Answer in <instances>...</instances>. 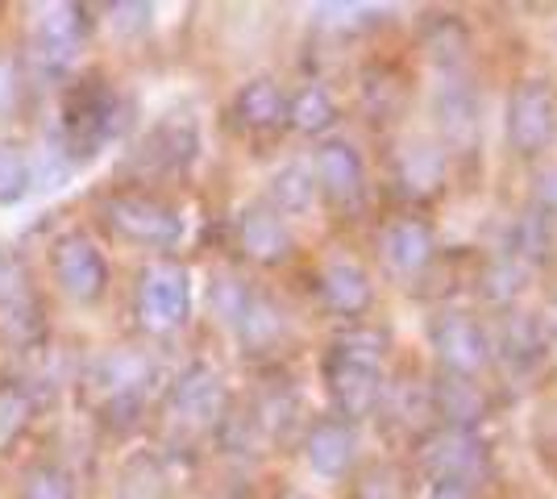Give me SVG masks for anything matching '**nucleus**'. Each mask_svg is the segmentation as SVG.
Instances as JSON below:
<instances>
[{
    "label": "nucleus",
    "mask_w": 557,
    "mask_h": 499,
    "mask_svg": "<svg viewBox=\"0 0 557 499\" xmlns=\"http://www.w3.org/2000/svg\"><path fill=\"white\" fill-rule=\"evenodd\" d=\"M134 117H138V100L121 92L113 75L100 67H79L59 88V113L47 125V134L79 171L113 142H121L134 129Z\"/></svg>",
    "instance_id": "nucleus-1"
},
{
    "label": "nucleus",
    "mask_w": 557,
    "mask_h": 499,
    "mask_svg": "<svg viewBox=\"0 0 557 499\" xmlns=\"http://www.w3.org/2000/svg\"><path fill=\"white\" fill-rule=\"evenodd\" d=\"M25 42L17 50L34 88H63L79 72V54L96 38L100 9L79 0H50L25 9Z\"/></svg>",
    "instance_id": "nucleus-2"
},
{
    "label": "nucleus",
    "mask_w": 557,
    "mask_h": 499,
    "mask_svg": "<svg viewBox=\"0 0 557 499\" xmlns=\"http://www.w3.org/2000/svg\"><path fill=\"white\" fill-rule=\"evenodd\" d=\"M383 350L387 337L374 329H346L333 337L321 375H325L329 400L337 408L342 421H367L371 412L383 408V391H387V375H383Z\"/></svg>",
    "instance_id": "nucleus-3"
},
{
    "label": "nucleus",
    "mask_w": 557,
    "mask_h": 499,
    "mask_svg": "<svg viewBox=\"0 0 557 499\" xmlns=\"http://www.w3.org/2000/svg\"><path fill=\"white\" fill-rule=\"evenodd\" d=\"M96 221L116 241H125L134 250H150L159 259H166L171 250H180V241L187 234L184 213L166 196L125 188V184H113L109 191L96 196Z\"/></svg>",
    "instance_id": "nucleus-4"
},
{
    "label": "nucleus",
    "mask_w": 557,
    "mask_h": 499,
    "mask_svg": "<svg viewBox=\"0 0 557 499\" xmlns=\"http://www.w3.org/2000/svg\"><path fill=\"white\" fill-rule=\"evenodd\" d=\"M47 275L59 300L79 312H92L113 291V259L88 225H63L47 241Z\"/></svg>",
    "instance_id": "nucleus-5"
},
{
    "label": "nucleus",
    "mask_w": 557,
    "mask_h": 499,
    "mask_svg": "<svg viewBox=\"0 0 557 499\" xmlns=\"http://www.w3.org/2000/svg\"><path fill=\"white\" fill-rule=\"evenodd\" d=\"M196 159H200V125H196V117L191 113H166L129 146L121 175H129L125 188L150 191L154 184L187 175Z\"/></svg>",
    "instance_id": "nucleus-6"
},
{
    "label": "nucleus",
    "mask_w": 557,
    "mask_h": 499,
    "mask_svg": "<svg viewBox=\"0 0 557 499\" xmlns=\"http://www.w3.org/2000/svg\"><path fill=\"white\" fill-rule=\"evenodd\" d=\"M230 408V387L221 379V371L209 362H187L163 391V421L171 428V437H180V441L212 437Z\"/></svg>",
    "instance_id": "nucleus-7"
},
{
    "label": "nucleus",
    "mask_w": 557,
    "mask_h": 499,
    "mask_svg": "<svg viewBox=\"0 0 557 499\" xmlns=\"http://www.w3.org/2000/svg\"><path fill=\"white\" fill-rule=\"evenodd\" d=\"M134 321L146 337H171L191 325V271L184 262H141L138 279H134Z\"/></svg>",
    "instance_id": "nucleus-8"
},
{
    "label": "nucleus",
    "mask_w": 557,
    "mask_h": 499,
    "mask_svg": "<svg viewBox=\"0 0 557 499\" xmlns=\"http://www.w3.org/2000/svg\"><path fill=\"white\" fill-rule=\"evenodd\" d=\"M159 383V362L146 354L141 346H113V350H100L88 358L79 387L84 396L96 404H109V400H125V396H146L150 400V387Z\"/></svg>",
    "instance_id": "nucleus-9"
},
{
    "label": "nucleus",
    "mask_w": 557,
    "mask_h": 499,
    "mask_svg": "<svg viewBox=\"0 0 557 499\" xmlns=\"http://www.w3.org/2000/svg\"><path fill=\"white\" fill-rule=\"evenodd\" d=\"M420 466L433 483H462V487H483L491 478V453L479 433L466 428H433L420 441Z\"/></svg>",
    "instance_id": "nucleus-10"
},
{
    "label": "nucleus",
    "mask_w": 557,
    "mask_h": 499,
    "mask_svg": "<svg viewBox=\"0 0 557 499\" xmlns=\"http://www.w3.org/2000/svg\"><path fill=\"white\" fill-rule=\"evenodd\" d=\"M508 142L520 159H536L557 142V92L545 79H524L511 88Z\"/></svg>",
    "instance_id": "nucleus-11"
},
{
    "label": "nucleus",
    "mask_w": 557,
    "mask_h": 499,
    "mask_svg": "<svg viewBox=\"0 0 557 499\" xmlns=\"http://www.w3.org/2000/svg\"><path fill=\"white\" fill-rule=\"evenodd\" d=\"M233 241H237V254L255 266H287L296 259V229L287 216H278L267 200H250L242 204L237 216H233Z\"/></svg>",
    "instance_id": "nucleus-12"
},
{
    "label": "nucleus",
    "mask_w": 557,
    "mask_h": 499,
    "mask_svg": "<svg viewBox=\"0 0 557 499\" xmlns=\"http://www.w3.org/2000/svg\"><path fill=\"white\" fill-rule=\"evenodd\" d=\"M429 346L445 375L474 379L491 366V333L466 312H437L429 321Z\"/></svg>",
    "instance_id": "nucleus-13"
},
{
    "label": "nucleus",
    "mask_w": 557,
    "mask_h": 499,
    "mask_svg": "<svg viewBox=\"0 0 557 499\" xmlns=\"http://www.w3.org/2000/svg\"><path fill=\"white\" fill-rule=\"evenodd\" d=\"M312 175H317V191L325 196L333 209L342 213H358L367 200V163L358 154V146L346 138H329L317 146L312 154Z\"/></svg>",
    "instance_id": "nucleus-14"
},
{
    "label": "nucleus",
    "mask_w": 557,
    "mask_h": 499,
    "mask_svg": "<svg viewBox=\"0 0 557 499\" xmlns=\"http://www.w3.org/2000/svg\"><path fill=\"white\" fill-rule=\"evenodd\" d=\"M230 117L242 134H258L271 138L287 129V88L278 84L275 75H255L246 79L230 100Z\"/></svg>",
    "instance_id": "nucleus-15"
},
{
    "label": "nucleus",
    "mask_w": 557,
    "mask_h": 499,
    "mask_svg": "<svg viewBox=\"0 0 557 499\" xmlns=\"http://www.w3.org/2000/svg\"><path fill=\"white\" fill-rule=\"evenodd\" d=\"M379 254L395 279H417L420 271H429L437 259V241L420 216H395L379 234Z\"/></svg>",
    "instance_id": "nucleus-16"
},
{
    "label": "nucleus",
    "mask_w": 557,
    "mask_h": 499,
    "mask_svg": "<svg viewBox=\"0 0 557 499\" xmlns=\"http://www.w3.org/2000/svg\"><path fill=\"white\" fill-rule=\"evenodd\" d=\"M317 300H321L325 312H333V316L358 321V316H367L374 304L371 275L354 259H325L317 266Z\"/></svg>",
    "instance_id": "nucleus-17"
},
{
    "label": "nucleus",
    "mask_w": 557,
    "mask_h": 499,
    "mask_svg": "<svg viewBox=\"0 0 557 499\" xmlns=\"http://www.w3.org/2000/svg\"><path fill=\"white\" fill-rule=\"evenodd\" d=\"M304 462L321 478H346L358 462V428L342 416H325L304 428Z\"/></svg>",
    "instance_id": "nucleus-18"
},
{
    "label": "nucleus",
    "mask_w": 557,
    "mask_h": 499,
    "mask_svg": "<svg viewBox=\"0 0 557 499\" xmlns=\"http://www.w3.org/2000/svg\"><path fill=\"white\" fill-rule=\"evenodd\" d=\"M479 117H483V104H479V92L466 84L462 75L445 72V79L433 92V121L442 129V138L449 146H474L479 138Z\"/></svg>",
    "instance_id": "nucleus-19"
},
{
    "label": "nucleus",
    "mask_w": 557,
    "mask_h": 499,
    "mask_svg": "<svg viewBox=\"0 0 557 499\" xmlns=\"http://www.w3.org/2000/svg\"><path fill=\"white\" fill-rule=\"evenodd\" d=\"M504 362L511 379H529L549 358V337L536 316H508L499 337H491V362Z\"/></svg>",
    "instance_id": "nucleus-20"
},
{
    "label": "nucleus",
    "mask_w": 557,
    "mask_h": 499,
    "mask_svg": "<svg viewBox=\"0 0 557 499\" xmlns=\"http://www.w3.org/2000/svg\"><path fill=\"white\" fill-rule=\"evenodd\" d=\"M42 416V387L34 379H0V458L22 446Z\"/></svg>",
    "instance_id": "nucleus-21"
},
{
    "label": "nucleus",
    "mask_w": 557,
    "mask_h": 499,
    "mask_svg": "<svg viewBox=\"0 0 557 499\" xmlns=\"http://www.w3.org/2000/svg\"><path fill=\"white\" fill-rule=\"evenodd\" d=\"M395 188L408 200H429L445 188V150L433 142H404L395 154Z\"/></svg>",
    "instance_id": "nucleus-22"
},
{
    "label": "nucleus",
    "mask_w": 557,
    "mask_h": 499,
    "mask_svg": "<svg viewBox=\"0 0 557 499\" xmlns=\"http://www.w3.org/2000/svg\"><path fill=\"white\" fill-rule=\"evenodd\" d=\"M429 400H433V416L442 421V428H466V433H474L479 421L487 416V400L474 387V379H458V375H445V371L429 387Z\"/></svg>",
    "instance_id": "nucleus-23"
},
{
    "label": "nucleus",
    "mask_w": 557,
    "mask_h": 499,
    "mask_svg": "<svg viewBox=\"0 0 557 499\" xmlns=\"http://www.w3.org/2000/svg\"><path fill=\"white\" fill-rule=\"evenodd\" d=\"M233 337H237V346L250 358H267L278 341L287 337V316H283V309H278L267 291L255 287L250 304H246V312H242L237 325H233Z\"/></svg>",
    "instance_id": "nucleus-24"
},
{
    "label": "nucleus",
    "mask_w": 557,
    "mask_h": 499,
    "mask_svg": "<svg viewBox=\"0 0 557 499\" xmlns=\"http://www.w3.org/2000/svg\"><path fill=\"white\" fill-rule=\"evenodd\" d=\"M113 499H171V471L159 453H129L113 478Z\"/></svg>",
    "instance_id": "nucleus-25"
},
{
    "label": "nucleus",
    "mask_w": 557,
    "mask_h": 499,
    "mask_svg": "<svg viewBox=\"0 0 557 499\" xmlns=\"http://www.w3.org/2000/svg\"><path fill=\"white\" fill-rule=\"evenodd\" d=\"M317 175H312V166L308 163H283L267 179V204L275 209L278 216H304L312 213V204H317Z\"/></svg>",
    "instance_id": "nucleus-26"
},
{
    "label": "nucleus",
    "mask_w": 557,
    "mask_h": 499,
    "mask_svg": "<svg viewBox=\"0 0 557 499\" xmlns=\"http://www.w3.org/2000/svg\"><path fill=\"white\" fill-rule=\"evenodd\" d=\"M337 125V100L329 96L325 84H304L296 92H287V129H296L304 138H321Z\"/></svg>",
    "instance_id": "nucleus-27"
},
{
    "label": "nucleus",
    "mask_w": 557,
    "mask_h": 499,
    "mask_svg": "<svg viewBox=\"0 0 557 499\" xmlns=\"http://www.w3.org/2000/svg\"><path fill=\"white\" fill-rule=\"evenodd\" d=\"M17 499H79V478L59 458H34L17 475Z\"/></svg>",
    "instance_id": "nucleus-28"
},
{
    "label": "nucleus",
    "mask_w": 557,
    "mask_h": 499,
    "mask_svg": "<svg viewBox=\"0 0 557 499\" xmlns=\"http://www.w3.org/2000/svg\"><path fill=\"white\" fill-rule=\"evenodd\" d=\"M29 196H34L29 146L13 142V138H0V209H17Z\"/></svg>",
    "instance_id": "nucleus-29"
},
{
    "label": "nucleus",
    "mask_w": 557,
    "mask_h": 499,
    "mask_svg": "<svg viewBox=\"0 0 557 499\" xmlns=\"http://www.w3.org/2000/svg\"><path fill=\"white\" fill-rule=\"evenodd\" d=\"M404 100H408V88H404V79L392 67H371V72L362 75V109L374 117V125L399 117Z\"/></svg>",
    "instance_id": "nucleus-30"
},
{
    "label": "nucleus",
    "mask_w": 557,
    "mask_h": 499,
    "mask_svg": "<svg viewBox=\"0 0 557 499\" xmlns=\"http://www.w3.org/2000/svg\"><path fill=\"white\" fill-rule=\"evenodd\" d=\"M34 84L25 75L17 50H0V121H22L34 104Z\"/></svg>",
    "instance_id": "nucleus-31"
},
{
    "label": "nucleus",
    "mask_w": 557,
    "mask_h": 499,
    "mask_svg": "<svg viewBox=\"0 0 557 499\" xmlns=\"http://www.w3.org/2000/svg\"><path fill=\"white\" fill-rule=\"evenodd\" d=\"M250 296H255V284L242 279L237 271H216L209 279V309L230 333L237 325V316L246 312V304H250Z\"/></svg>",
    "instance_id": "nucleus-32"
},
{
    "label": "nucleus",
    "mask_w": 557,
    "mask_h": 499,
    "mask_svg": "<svg viewBox=\"0 0 557 499\" xmlns=\"http://www.w3.org/2000/svg\"><path fill=\"white\" fill-rule=\"evenodd\" d=\"M479 284H483V296H487V300L508 304L511 296H520L524 284H529V266L508 259V254H495V259L487 262V271H483V279H479Z\"/></svg>",
    "instance_id": "nucleus-33"
},
{
    "label": "nucleus",
    "mask_w": 557,
    "mask_h": 499,
    "mask_svg": "<svg viewBox=\"0 0 557 499\" xmlns=\"http://www.w3.org/2000/svg\"><path fill=\"white\" fill-rule=\"evenodd\" d=\"M354 499H404V478L395 475L392 466H371L358 475Z\"/></svg>",
    "instance_id": "nucleus-34"
},
{
    "label": "nucleus",
    "mask_w": 557,
    "mask_h": 499,
    "mask_svg": "<svg viewBox=\"0 0 557 499\" xmlns=\"http://www.w3.org/2000/svg\"><path fill=\"white\" fill-rule=\"evenodd\" d=\"M104 17H109V25H113L121 38H138V34H146L150 29V17H154V4H104Z\"/></svg>",
    "instance_id": "nucleus-35"
},
{
    "label": "nucleus",
    "mask_w": 557,
    "mask_h": 499,
    "mask_svg": "<svg viewBox=\"0 0 557 499\" xmlns=\"http://www.w3.org/2000/svg\"><path fill=\"white\" fill-rule=\"evenodd\" d=\"M536 209L541 213L557 216V166L554 171H545L541 179H536Z\"/></svg>",
    "instance_id": "nucleus-36"
},
{
    "label": "nucleus",
    "mask_w": 557,
    "mask_h": 499,
    "mask_svg": "<svg viewBox=\"0 0 557 499\" xmlns=\"http://www.w3.org/2000/svg\"><path fill=\"white\" fill-rule=\"evenodd\" d=\"M424 499H474V491L462 487V483H433V487L424 491Z\"/></svg>",
    "instance_id": "nucleus-37"
},
{
    "label": "nucleus",
    "mask_w": 557,
    "mask_h": 499,
    "mask_svg": "<svg viewBox=\"0 0 557 499\" xmlns=\"http://www.w3.org/2000/svg\"><path fill=\"white\" fill-rule=\"evenodd\" d=\"M212 499H250V496H246L242 487H225V491H216Z\"/></svg>",
    "instance_id": "nucleus-38"
},
{
    "label": "nucleus",
    "mask_w": 557,
    "mask_h": 499,
    "mask_svg": "<svg viewBox=\"0 0 557 499\" xmlns=\"http://www.w3.org/2000/svg\"><path fill=\"white\" fill-rule=\"evenodd\" d=\"M283 499H304V496H300V491H287V496H283Z\"/></svg>",
    "instance_id": "nucleus-39"
}]
</instances>
